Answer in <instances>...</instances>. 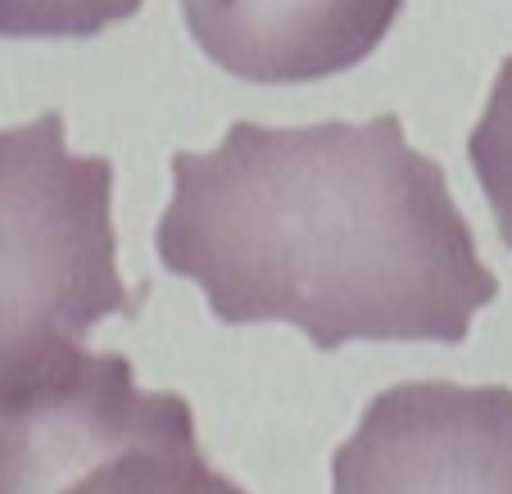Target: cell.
<instances>
[{"instance_id":"obj_1","label":"cell","mask_w":512,"mask_h":494,"mask_svg":"<svg viewBox=\"0 0 512 494\" xmlns=\"http://www.w3.org/2000/svg\"><path fill=\"white\" fill-rule=\"evenodd\" d=\"M159 259L213 318L290 322L345 340H454L499 295L445 168L372 123H236L209 155H173Z\"/></svg>"},{"instance_id":"obj_2","label":"cell","mask_w":512,"mask_h":494,"mask_svg":"<svg viewBox=\"0 0 512 494\" xmlns=\"http://www.w3.org/2000/svg\"><path fill=\"white\" fill-rule=\"evenodd\" d=\"M136 313L118 277L114 168L73 155L64 118L0 132V399L32 390L82 349L87 331Z\"/></svg>"},{"instance_id":"obj_3","label":"cell","mask_w":512,"mask_h":494,"mask_svg":"<svg viewBox=\"0 0 512 494\" xmlns=\"http://www.w3.org/2000/svg\"><path fill=\"white\" fill-rule=\"evenodd\" d=\"M0 494H245L213 472L191 404L141 390L123 354L78 349L0 399Z\"/></svg>"},{"instance_id":"obj_4","label":"cell","mask_w":512,"mask_h":494,"mask_svg":"<svg viewBox=\"0 0 512 494\" xmlns=\"http://www.w3.org/2000/svg\"><path fill=\"white\" fill-rule=\"evenodd\" d=\"M331 494H512V390H381L331 458Z\"/></svg>"},{"instance_id":"obj_5","label":"cell","mask_w":512,"mask_h":494,"mask_svg":"<svg viewBox=\"0 0 512 494\" xmlns=\"http://www.w3.org/2000/svg\"><path fill=\"white\" fill-rule=\"evenodd\" d=\"M404 0H182L186 32L232 78L281 87L363 64Z\"/></svg>"},{"instance_id":"obj_6","label":"cell","mask_w":512,"mask_h":494,"mask_svg":"<svg viewBox=\"0 0 512 494\" xmlns=\"http://www.w3.org/2000/svg\"><path fill=\"white\" fill-rule=\"evenodd\" d=\"M467 155H472L476 182L490 200L503 245L512 250V55L503 59L499 78H494L485 114L472 127V141H467Z\"/></svg>"},{"instance_id":"obj_7","label":"cell","mask_w":512,"mask_h":494,"mask_svg":"<svg viewBox=\"0 0 512 494\" xmlns=\"http://www.w3.org/2000/svg\"><path fill=\"white\" fill-rule=\"evenodd\" d=\"M141 0H0V37H96Z\"/></svg>"}]
</instances>
